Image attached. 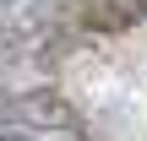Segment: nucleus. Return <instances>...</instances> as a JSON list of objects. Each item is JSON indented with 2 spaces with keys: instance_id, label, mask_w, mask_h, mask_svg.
<instances>
[{
  "instance_id": "obj_4",
  "label": "nucleus",
  "mask_w": 147,
  "mask_h": 141,
  "mask_svg": "<svg viewBox=\"0 0 147 141\" xmlns=\"http://www.w3.org/2000/svg\"><path fill=\"white\" fill-rule=\"evenodd\" d=\"M0 141H11V136H0Z\"/></svg>"
},
{
  "instance_id": "obj_2",
  "label": "nucleus",
  "mask_w": 147,
  "mask_h": 141,
  "mask_svg": "<svg viewBox=\"0 0 147 141\" xmlns=\"http://www.w3.org/2000/svg\"><path fill=\"white\" fill-rule=\"evenodd\" d=\"M27 125H38V130H71L76 125V114H71V103L60 98V92H27V98H16L11 103Z\"/></svg>"
},
{
  "instance_id": "obj_1",
  "label": "nucleus",
  "mask_w": 147,
  "mask_h": 141,
  "mask_svg": "<svg viewBox=\"0 0 147 141\" xmlns=\"http://www.w3.org/2000/svg\"><path fill=\"white\" fill-rule=\"evenodd\" d=\"M71 16L93 33H120L147 16V0H71Z\"/></svg>"
},
{
  "instance_id": "obj_3",
  "label": "nucleus",
  "mask_w": 147,
  "mask_h": 141,
  "mask_svg": "<svg viewBox=\"0 0 147 141\" xmlns=\"http://www.w3.org/2000/svg\"><path fill=\"white\" fill-rule=\"evenodd\" d=\"M5 109H11V98H5V87H0V114H5Z\"/></svg>"
}]
</instances>
